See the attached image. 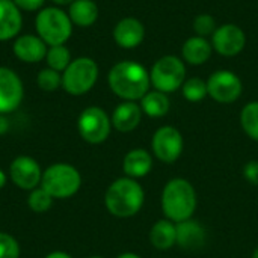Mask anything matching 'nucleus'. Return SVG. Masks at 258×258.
<instances>
[{"instance_id": "f257e3e1", "label": "nucleus", "mask_w": 258, "mask_h": 258, "mask_svg": "<svg viewBox=\"0 0 258 258\" xmlns=\"http://www.w3.org/2000/svg\"><path fill=\"white\" fill-rule=\"evenodd\" d=\"M107 80L112 92L124 101L141 100L151 86L147 68L133 60H122L113 65Z\"/></svg>"}, {"instance_id": "f03ea898", "label": "nucleus", "mask_w": 258, "mask_h": 258, "mask_svg": "<svg viewBox=\"0 0 258 258\" xmlns=\"http://www.w3.org/2000/svg\"><path fill=\"white\" fill-rule=\"evenodd\" d=\"M145 203V192L141 183L130 177H121L112 181L104 194V206L115 218H132L138 215Z\"/></svg>"}, {"instance_id": "7ed1b4c3", "label": "nucleus", "mask_w": 258, "mask_h": 258, "mask_svg": "<svg viewBox=\"0 0 258 258\" xmlns=\"http://www.w3.org/2000/svg\"><path fill=\"white\" fill-rule=\"evenodd\" d=\"M160 206L165 218L178 224L194 218L198 207V194L189 180L172 178L162 190Z\"/></svg>"}, {"instance_id": "20e7f679", "label": "nucleus", "mask_w": 258, "mask_h": 258, "mask_svg": "<svg viewBox=\"0 0 258 258\" xmlns=\"http://www.w3.org/2000/svg\"><path fill=\"white\" fill-rule=\"evenodd\" d=\"M41 187L54 200H68L82 187V174L70 163H53L42 171Z\"/></svg>"}, {"instance_id": "39448f33", "label": "nucleus", "mask_w": 258, "mask_h": 258, "mask_svg": "<svg viewBox=\"0 0 258 258\" xmlns=\"http://www.w3.org/2000/svg\"><path fill=\"white\" fill-rule=\"evenodd\" d=\"M36 32L50 47L63 45L73 33V21L62 9L45 8L36 15Z\"/></svg>"}, {"instance_id": "423d86ee", "label": "nucleus", "mask_w": 258, "mask_h": 258, "mask_svg": "<svg viewBox=\"0 0 258 258\" xmlns=\"http://www.w3.org/2000/svg\"><path fill=\"white\" fill-rule=\"evenodd\" d=\"M150 80L156 91L171 94L183 86L186 82V65L184 60L174 56L166 54L156 60L150 71Z\"/></svg>"}, {"instance_id": "0eeeda50", "label": "nucleus", "mask_w": 258, "mask_h": 258, "mask_svg": "<svg viewBox=\"0 0 258 258\" xmlns=\"http://www.w3.org/2000/svg\"><path fill=\"white\" fill-rule=\"evenodd\" d=\"M98 79V65L91 57H77L71 60L62 74V86L71 95L89 92Z\"/></svg>"}, {"instance_id": "6e6552de", "label": "nucleus", "mask_w": 258, "mask_h": 258, "mask_svg": "<svg viewBox=\"0 0 258 258\" xmlns=\"http://www.w3.org/2000/svg\"><path fill=\"white\" fill-rule=\"evenodd\" d=\"M77 130L85 142L98 145L109 138L112 130V119L101 107L89 106L79 115Z\"/></svg>"}, {"instance_id": "1a4fd4ad", "label": "nucleus", "mask_w": 258, "mask_h": 258, "mask_svg": "<svg viewBox=\"0 0 258 258\" xmlns=\"http://www.w3.org/2000/svg\"><path fill=\"white\" fill-rule=\"evenodd\" d=\"M151 150L157 160L166 165H172L183 154V150H184L183 135L174 125L159 127L153 135Z\"/></svg>"}, {"instance_id": "9d476101", "label": "nucleus", "mask_w": 258, "mask_h": 258, "mask_svg": "<svg viewBox=\"0 0 258 258\" xmlns=\"http://www.w3.org/2000/svg\"><path fill=\"white\" fill-rule=\"evenodd\" d=\"M209 95L222 104L234 103L240 98L243 85L237 74L228 70H218L207 79Z\"/></svg>"}, {"instance_id": "9b49d317", "label": "nucleus", "mask_w": 258, "mask_h": 258, "mask_svg": "<svg viewBox=\"0 0 258 258\" xmlns=\"http://www.w3.org/2000/svg\"><path fill=\"white\" fill-rule=\"evenodd\" d=\"M11 181L21 190H33L41 186L42 169L30 156H18L9 165Z\"/></svg>"}, {"instance_id": "f8f14e48", "label": "nucleus", "mask_w": 258, "mask_h": 258, "mask_svg": "<svg viewBox=\"0 0 258 258\" xmlns=\"http://www.w3.org/2000/svg\"><path fill=\"white\" fill-rule=\"evenodd\" d=\"M24 88L15 71L0 67V113L6 115L17 110L23 101Z\"/></svg>"}, {"instance_id": "ddd939ff", "label": "nucleus", "mask_w": 258, "mask_h": 258, "mask_svg": "<svg viewBox=\"0 0 258 258\" xmlns=\"http://www.w3.org/2000/svg\"><path fill=\"white\" fill-rule=\"evenodd\" d=\"M212 45L219 54L231 57L239 54L246 45V35L242 27L233 23L222 24L212 35Z\"/></svg>"}, {"instance_id": "4468645a", "label": "nucleus", "mask_w": 258, "mask_h": 258, "mask_svg": "<svg viewBox=\"0 0 258 258\" xmlns=\"http://www.w3.org/2000/svg\"><path fill=\"white\" fill-rule=\"evenodd\" d=\"M177 227V245L186 251H197L206 245L207 231L204 225L194 218L175 224Z\"/></svg>"}, {"instance_id": "2eb2a0df", "label": "nucleus", "mask_w": 258, "mask_h": 258, "mask_svg": "<svg viewBox=\"0 0 258 258\" xmlns=\"http://www.w3.org/2000/svg\"><path fill=\"white\" fill-rule=\"evenodd\" d=\"M145 36V27L144 24L133 17L122 18L116 23L113 29V39L115 42L122 48H135L138 47Z\"/></svg>"}, {"instance_id": "dca6fc26", "label": "nucleus", "mask_w": 258, "mask_h": 258, "mask_svg": "<svg viewBox=\"0 0 258 258\" xmlns=\"http://www.w3.org/2000/svg\"><path fill=\"white\" fill-rule=\"evenodd\" d=\"M142 109L136 101H122L118 104L110 116L112 127L121 133H128L138 128L142 119Z\"/></svg>"}, {"instance_id": "f3484780", "label": "nucleus", "mask_w": 258, "mask_h": 258, "mask_svg": "<svg viewBox=\"0 0 258 258\" xmlns=\"http://www.w3.org/2000/svg\"><path fill=\"white\" fill-rule=\"evenodd\" d=\"M15 56L27 63H36L45 59L47 44L35 35H21L14 42Z\"/></svg>"}, {"instance_id": "a211bd4d", "label": "nucleus", "mask_w": 258, "mask_h": 258, "mask_svg": "<svg viewBox=\"0 0 258 258\" xmlns=\"http://www.w3.org/2000/svg\"><path fill=\"white\" fill-rule=\"evenodd\" d=\"M153 169V156L145 148L130 150L122 160V171L125 177L139 180L147 177Z\"/></svg>"}, {"instance_id": "6ab92c4d", "label": "nucleus", "mask_w": 258, "mask_h": 258, "mask_svg": "<svg viewBox=\"0 0 258 258\" xmlns=\"http://www.w3.org/2000/svg\"><path fill=\"white\" fill-rule=\"evenodd\" d=\"M23 18L12 0H0V41L15 38L21 30Z\"/></svg>"}, {"instance_id": "aec40b11", "label": "nucleus", "mask_w": 258, "mask_h": 258, "mask_svg": "<svg viewBox=\"0 0 258 258\" xmlns=\"http://www.w3.org/2000/svg\"><path fill=\"white\" fill-rule=\"evenodd\" d=\"M213 51V45L207 38L203 36H190L184 41L181 47V59L190 65H203L206 63Z\"/></svg>"}, {"instance_id": "412c9836", "label": "nucleus", "mask_w": 258, "mask_h": 258, "mask_svg": "<svg viewBox=\"0 0 258 258\" xmlns=\"http://www.w3.org/2000/svg\"><path fill=\"white\" fill-rule=\"evenodd\" d=\"M150 242L157 251H169L177 245V227L169 219H159L150 230Z\"/></svg>"}, {"instance_id": "4be33fe9", "label": "nucleus", "mask_w": 258, "mask_h": 258, "mask_svg": "<svg viewBox=\"0 0 258 258\" xmlns=\"http://www.w3.org/2000/svg\"><path fill=\"white\" fill-rule=\"evenodd\" d=\"M68 15L73 24L80 27H89L98 18V6L92 0H74L70 5Z\"/></svg>"}, {"instance_id": "5701e85b", "label": "nucleus", "mask_w": 258, "mask_h": 258, "mask_svg": "<svg viewBox=\"0 0 258 258\" xmlns=\"http://www.w3.org/2000/svg\"><path fill=\"white\" fill-rule=\"evenodd\" d=\"M141 109L150 118H162L171 109V101L165 92L160 91H148L141 98Z\"/></svg>"}, {"instance_id": "b1692460", "label": "nucleus", "mask_w": 258, "mask_h": 258, "mask_svg": "<svg viewBox=\"0 0 258 258\" xmlns=\"http://www.w3.org/2000/svg\"><path fill=\"white\" fill-rule=\"evenodd\" d=\"M240 125L248 138L258 142V101H251L242 109Z\"/></svg>"}, {"instance_id": "393cba45", "label": "nucleus", "mask_w": 258, "mask_h": 258, "mask_svg": "<svg viewBox=\"0 0 258 258\" xmlns=\"http://www.w3.org/2000/svg\"><path fill=\"white\" fill-rule=\"evenodd\" d=\"M183 97L190 101V103H200L203 101L207 95H209V89H207V82L200 79V77H192L187 79L183 86Z\"/></svg>"}, {"instance_id": "a878e982", "label": "nucleus", "mask_w": 258, "mask_h": 258, "mask_svg": "<svg viewBox=\"0 0 258 258\" xmlns=\"http://www.w3.org/2000/svg\"><path fill=\"white\" fill-rule=\"evenodd\" d=\"M45 60L48 63V68L54 71H65L67 67L71 63V53L65 45H51L47 50Z\"/></svg>"}, {"instance_id": "bb28decb", "label": "nucleus", "mask_w": 258, "mask_h": 258, "mask_svg": "<svg viewBox=\"0 0 258 258\" xmlns=\"http://www.w3.org/2000/svg\"><path fill=\"white\" fill-rule=\"evenodd\" d=\"M53 201H54V198L47 190H44L41 186L33 189V190H30L29 197H27V206L35 213H45V212H48L51 209V206H53Z\"/></svg>"}, {"instance_id": "cd10ccee", "label": "nucleus", "mask_w": 258, "mask_h": 258, "mask_svg": "<svg viewBox=\"0 0 258 258\" xmlns=\"http://www.w3.org/2000/svg\"><path fill=\"white\" fill-rule=\"evenodd\" d=\"M38 86L45 91V92H53L56 91L59 86H62V76L59 71H54L51 68H44L39 71L38 77H36Z\"/></svg>"}, {"instance_id": "c85d7f7f", "label": "nucleus", "mask_w": 258, "mask_h": 258, "mask_svg": "<svg viewBox=\"0 0 258 258\" xmlns=\"http://www.w3.org/2000/svg\"><path fill=\"white\" fill-rule=\"evenodd\" d=\"M216 20L210 14H200L194 20V32L197 36L207 38L216 32Z\"/></svg>"}, {"instance_id": "c756f323", "label": "nucleus", "mask_w": 258, "mask_h": 258, "mask_svg": "<svg viewBox=\"0 0 258 258\" xmlns=\"http://www.w3.org/2000/svg\"><path fill=\"white\" fill-rule=\"evenodd\" d=\"M21 248L18 240L5 231H0V258H20Z\"/></svg>"}, {"instance_id": "7c9ffc66", "label": "nucleus", "mask_w": 258, "mask_h": 258, "mask_svg": "<svg viewBox=\"0 0 258 258\" xmlns=\"http://www.w3.org/2000/svg\"><path fill=\"white\" fill-rule=\"evenodd\" d=\"M243 178L249 184L258 186V160H249L243 166Z\"/></svg>"}, {"instance_id": "2f4dec72", "label": "nucleus", "mask_w": 258, "mask_h": 258, "mask_svg": "<svg viewBox=\"0 0 258 258\" xmlns=\"http://www.w3.org/2000/svg\"><path fill=\"white\" fill-rule=\"evenodd\" d=\"M15 3V6L21 11H27V12H32V11H36L39 9L45 0H12Z\"/></svg>"}, {"instance_id": "473e14b6", "label": "nucleus", "mask_w": 258, "mask_h": 258, "mask_svg": "<svg viewBox=\"0 0 258 258\" xmlns=\"http://www.w3.org/2000/svg\"><path fill=\"white\" fill-rule=\"evenodd\" d=\"M8 130H9V121L6 118V115H2L0 113V136L5 135V133H8Z\"/></svg>"}, {"instance_id": "72a5a7b5", "label": "nucleus", "mask_w": 258, "mask_h": 258, "mask_svg": "<svg viewBox=\"0 0 258 258\" xmlns=\"http://www.w3.org/2000/svg\"><path fill=\"white\" fill-rule=\"evenodd\" d=\"M44 258H73L68 252H63V251H53L50 254H47Z\"/></svg>"}, {"instance_id": "f704fd0d", "label": "nucleus", "mask_w": 258, "mask_h": 258, "mask_svg": "<svg viewBox=\"0 0 258 258\" xmlns=\"http://www.w3.org/2000/svg\"><path fill=\"white\" fill-rule=\"evenodd\" d=\"M6 183H8V174L3 169H0V189H3Z\"/></svg>"}, {"instance_id": "c9c22d12", "label": "nucleus", "mask_w": 258, "mask_h": 258, "mask_svg": "<svg viewBox=\"0 0 258 258\" xmlns=\"http://www.w3.org/2000/svg\"><path fill=\"white\" fill-rule=\"evenodd\" d=\"M116 258H142L141 255H138V254H135V252H122V254H119Z\"/></svg>"}, {"instance_id": "e433bc0d", "label": "nucleus", "mask_w": 258, "mask_h": 258, "mask_svg": "<svg viewBox=\"0 0 258 258\" xmlns=\"http://www.w3.org/2000/svg\"><path fill=\"white\" fill-rule=\"evenodd\" d=\"M56 5H71L74 0H53Z\"/></svg>"}, {"instance_id": "4c0bfd02", "label": "nucleus", "mask_w": 258, "mask_h": 258, "mask_svg": "<svg viewBox=\"0 0 258 258\" xmlns=\"http://www.w3.org/2000/svg\"><path fill=\"white\" fill-rule=\"evenodd\" d=\"M251 258H258V246L254 249V252H252V257Z\"/></svg>"}, {"instance_id": "58836bf2", "label": "nucleus", "mask_w": 258, "mask_h": 258, "mask_svg": "<svg viewBox=\"0 0 258 258\" xmlns=\"http://www.w3.org/2000/svg\"><path fill=\"white\" fill-rule=\"evenodd\" d=\"M88 258H104V257H101V255H92V257H88Z\"/></svg>"}]
</instances>
